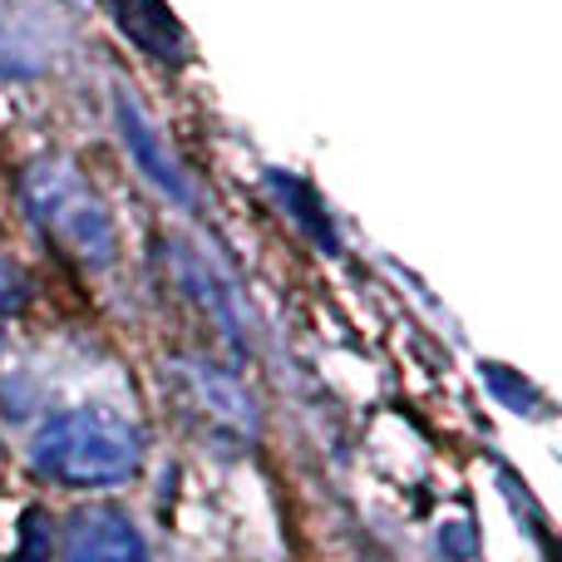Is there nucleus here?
Returning a JSON list of instances; mask_svg holds the SVG:
<instances>
[{"label": "nucleus", "mask_w": 562, "mask_h": 562, "mask_svg": "<svg viewBox=\"0 0 562 562\" xmlns=\"http://www.w3.org/2000/svg\"><path fill=\"white\" fill-rule=\"evenodd\" d=\"M109 10H114L124 40H134L144 55L164 59V65H178L188 55V35L164 0H109Z\"/></svg>", "instance_id": "5"}, {"label": "nucleus", "mask_w": 562, "mask_h": 562, "mask_svg": "<svg viewBox=\"0 0 562 562\" xmlns=\"http://www.w3.org/2000/svg\"><path fill=\"white\" fill-rule=\"evenodd\" d=\"M25 296H30L25 272H20V267H5V262H0V316H5V311H15Z\"/></svg>", "instance_id": "12"}, {"label": "nucleus", "mask_w": 562, "mask_h": 562, "mask_svg": "<svg viewBox=\"0 0 562 562\" xmlns=\"http://www.w3.org/2000/svg\"><path fill=\"white\" fill-rule=\"evenodd\" d=\"M49 59H55V45L40 30V20L0 0V79H35L49 69Z\"/></svg>", "instance_id": "6"}, {"label": "nucleus", "mask_w": 562, "mask_h": 562, "mask_svg": "<svg viewBox=\"0 0 562 562\" xmlns=\"http://www.w3.org/2000/svg\"><path fill=\"white\" fill-rule=\"evenodd\" d=\"M484 375H488V385H494L514 409H533V405H538L533 390H528V385H514V380H518L514 370H504V366H484Z\"/></svg>", "instance_id": "11"}, {"label": "nucleus", "mask_w": 562, "mask_h": 562, "mask_svg": "<svg viewBox=\"0 0 562 562\" xmlns=\"http://www.w3.org/2000/svg\"><path fill=\"white\" fill-rule=\"evenodd\" d=\"M144 435L114 409H65L45 419L30 439V464L40 479H55L65 488H109L138 474Z\"/></svg>", "instance_id": "1"}, {"label": "nucleus", "mask_w": 562, "mask_h": 562, "mask_svg": "<svg viewBox=\"0 0 562 562\" xmlns=\"http://www.w3.org/2000/svg\"><path fill=\"white\" fill-rule=\"evenodd\" d=\"M439 548H449V558H469V553H474V543H469V528H464V524L445 528V538H439Z\"/></svg>", "instance_id": "13"}, {"label": "nucleus", "mask_w": 562, "mask_h": 562, "mask_svg": "<svg viewBox=\"0 0 562 562\" xmlns=\"http://www.w3.org/2000/svg\"><path fill=\"white\" fill-rule=\"evenodd\" d=\"M114 119H119V134H124V144H128V154H134V164L148 173V183L158 188L164 198H173V203H193V188H188V178H183V168L173 164V154H168V144L158 138V128L144 119V109L134 104V99L119 89L114 94Z\"/></svg>", "instance_id": "4"}, {"label": "nucleus", "mask_w": 562, "mask_h": 562, "mask_svg": "<svg viewBox=\"0 0 562 562\" xmlns=\"http://www.w3.org/2000/svg\"><path fill=\"white\" fill-rule=\"evenodd\" d=\"M267 183H272V193L281 198V207H286L291 217H296V227L311 237L316 247H326V252H336V227H330V213L321 207L316 188L306 183V178H291V173H267Z\"/></svg>", "instance_id": "7"}, {"label": "nucleus", "mask_w": 562, "mask_h": 562, "mask_svg": "<svg viewBox=\"0 0 562 562\" xmlns=\"http://www.w3.org/2000/svg\"><path fill=\"white\" fill-rule=\"evenodd\" d=\"M65 562H148V543L134 528V518L114 514V508H89L69 524Z\"/></svg>", "instance_id": "3"}, {"label": "nucleus", "mask_w": 562, "mask_h": 562, "mask_svg": "<svg viewBox=\"0 0 562 562\" xmlns=\"http://www.w3.org/2000/svg\"><path fill=\"white\" fill-rule=\"evenodd\" d=\"M69 5H85V0H69Z\"/></svg>", "instance_id": "14"}, {"label": "nucleus", "mask_w": 562, "mask_h": 562, "mask_svg": "<svg viewBox=\"0 0 562 562\" xmlns=\"http://www.w3.org/2000/svg\"><path fill=\"white\" fill-rule=\"evenodd\" d=\"M183 281L193 286V296H203V306H213L217 326H223L227 336L237 340V346H247V336H243V311H237L233 286H227V281L217 277L213 267L203 262V257H193V252H183Z\"/></svg>", "instance_id": "8"}, {"label": "nucleus", "mask_w": 562, "mask_h": 562, "mask_svg": "<svg viewBox=\"0 0 562 562\" xmlns=\"http://www.w3.org/2000/svg\"><path fill=\"white\" fill-rule=\"evenodd\" d=\"M193 385H198V395H203L217 415L233 419V425H247V429L257 425V409H252V400L237 390V380L217 375V370H207V366H193Z\"/></svg>", "instance_id": "9"}, {"label": "nucleus", "mask_w": 562, "mask_h": 562, "mask_svg": "<svg viewBox=\"0 0 562 562\" xmlns=\"http://www.w3.org/2000/svg\"><path fill=\"white\" fill-rule=\"evenodd\" d=\"M15 562H49V518L40 514V508H30V514L20 518Z\"/></svg>", "instance_id": "10"}, {"label": "nucleus", "mask_w": 562, "mask_h": 562, "mask_svg": "<svg viewBox=\"0 0 562 562\" xmlns=\"http://www.w3.org/2000/svg\"><path fill=\"white\" fill-rule=\"evenodd\" d=\"M20 203L25 213L40 223V233L55 237L75 262L85 267H109L119 252L114 243V217L99 203V193L85 183L75 164L65 158H35V164L20 173Z\"/></svg>", "instance_id": "2"}]
</instances>
